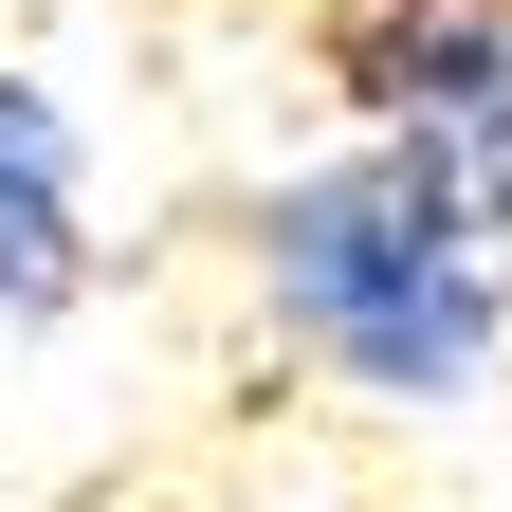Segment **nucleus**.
Wrapping results in <instances>:
<instances>
[{"label": "nucleus", "mask_w": 512, "mask_h": 512, "mask_svg": "<svg viewBox=\"0 0 512 512\" xmlns=\"http://www.w3.org/2000/svg\"><path fill=\"white\" fill-rule=\"evenodd\" d=\"M256 275H275V311L311 348H330L366 403H458V384L494 366V238L458 220V183H439L421 147H348L256 202Z\"/></svg>", "instance_id": "1"}, {"label": "nucleus", "mask_w": 512, "mask_h": 512, "mask_svg": "<svg viewBox=\"0 0 512 512\" xmlns=\"http://www.w3.org/2000/svg\"><path fill=\"white\" fill-rule=\"evenodd\" d=\"M330 74L458 183L476 238H512V0H330Z\"/></svg>", "instance_id": "2"}, {"label": "nucleus", "mask_w": 512, "mask_h": 512, "mask_svg": "<svg viewBox=\"0 0 512 512\" xmlns=\"http://www.w3.org/2000/svg\"><path fill=\"white\" fill-rule=\"evenodd\" d=\"M55 293H74V128L0 74V330H37Z\"/></svg>", "instance_id": "3"}]
</instances>
